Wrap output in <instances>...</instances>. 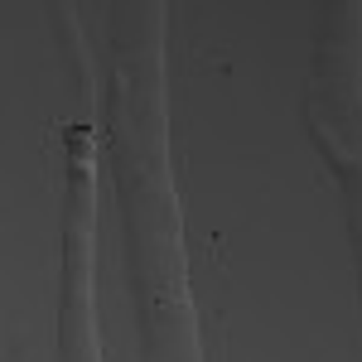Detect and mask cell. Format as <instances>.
Returning a JSON list of instances; mask_svg holds the SVG:
<instances>
[{
    "mask_svg": "<svg viewBox=\"0 0 362 362\" xmlns=\"http://www.w3.org/2000/svg\"><path fill=\"white\" fill-rule=\"evenodd\" d=\"M87 145L73 136V189H68V329H63V348L78 353V362H97V338H92V300H87V237H92V184H87Z\"/></svg>",
    "mask_w": 362,
    "mask_h": 362,
    "instance_id": "obj_1",
    "label": "cell"
}]
</instances>
